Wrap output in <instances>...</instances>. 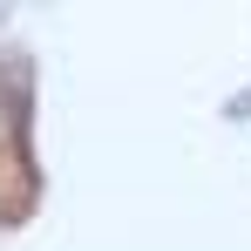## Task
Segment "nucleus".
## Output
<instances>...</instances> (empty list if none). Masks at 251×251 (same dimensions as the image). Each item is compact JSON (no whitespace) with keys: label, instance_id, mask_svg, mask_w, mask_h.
I'll return each mask as SVG.
<instances>
[{"label":"nucleus","instance_id":"1","mask_svg":"<svg viewBox=\"0 0 251 251\" xmlns=\"http://www.w3.org/2000/svg\"><path fill=\"white\" fill-rule=\"evenodd\" d=\"M34 210L27 170V61L0 54V224H21Z\"/></svg>","mask_w":251,"mask_h":251}]
</instances>
